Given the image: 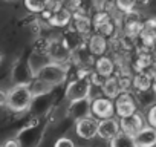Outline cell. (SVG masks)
Masks as SVG:
<instances>
[{"label":"cell","mask_w":156,"mask_h":147,"mask_svg":"<svg viewBox=\"0 0 156 147\" xmlns=\"http://www.w3.org/2000/svg\"><path fill=\"white\" fill-rule=\"evenodd\" d=\"M48 63H51V61H49V57H48V54H46V49L37 48V49L31 54V57H29V60H28V66H29V69H31V72H32V77H35L37 74H38V70H40L41 67H44Z\"/></svg>","instance_id":"cell-11"},{"label":"cell","mask_w":156,"mask_h":147,"mask_svg":"<svg viewBox=\"0 0 156 147\" xmlns=\"http://www.w3.org/2000/svg\"><path fill=\"white\" fill-rule=\"evenodd\" d=\"M142 127H144V121H142V117L138 115V113H133L130 117L121 118V123H119L121 132L122 133H127L130 136H135Z\"/></svg>","instance_id":"cell-10"},{"label":"cell","mask_w":156,"mask_h":147,"mask_svg":"<svg viewBox=\"0 0 156 147\" xmlns=\"http://www.w3.org/2000/svg\"><path fill=\"white\" fill-rule=\"evenodd\" d=\"M87 49L90 54L94 55H103L107 49V41L103 35L100 34H95L89 38V43H87Z\"/></svg>","instance_id":"cell-15"},{"label":"cell","mask_w":156,"mask_h":147,"mask_svg":"<svg viewBox=\"0 0 156 147\" xmlns=\"http://www.w3.org/2000/svg\"><path fill=\"white\" fill-rule=\"evenodd\" d=\"M0 63H2V54H0Z\"/></svg>","instance_id":"cell-30"},{"label":"cell","mask_w":156,"mask_h":147,"mask_svg":"<svg viewBox=\"0 0 156 147\" xmlns=\"http://www.w3.org/2000/svg\"><path fill=\"white\" fill-rule=\"evenodd\" d=\"M90 91H92V83L89 75H81L75 80H72L67 88H66V97L69 103L78 101V100H84L90 98Z\"/></svg>","instance_id":"cell-3"},{"label":"cell","mask_w":156,"mask_h":147,"mask_svg":"<svg viewBox=\"0 0 156 147\" xmlns=\"http://www.w3.org/2000/svg\"><path fill=\"white\" fill-rule=\"evenodd\" d=\"M115 109H116V113L121 117V118H126V117H130L133 113H136V106H135V101L133 98L129 95V94H119L116 97V101H115Z\"/></svg>","instance_id":"cell-9"},{"label":"cell","mask_w":156,"mask_h":147,"mask_svg":"<svg viewBox=\"0 0 156 147\" xmlns=\"http://www.w3.org/2000/svg\"><path fill=\"white\" fill-rule=\"evenodd\" d=\"M90 104H92V100H90V98H84V100L72 101V103H69L67 115H69L70 118H73L75 121H80V120H83V118L92 117Z\"/></svg>","instance_id":"cell-6"},{"label":"cell","mask_w":156,"mask_h":147,"mask_svg":"<svg viewBox=\"0 0 156 147\" xmlns=\"http://www.w3.org/2000/svg\"><path fill=\"white\" fill-rule=\"evenodd\" d=\"M113 61L109 58V57H101L98 61H97V74L104 78H110L112 72H113Z\"/></svg>","instance_id":"cell-18"},{"label":"cell","mask_w":156,"mask_h":147,"mask_svg":"<svg viewBox=\"0 0 156 147\" xmlns=\"http://www.w3.org/2000/svg\"><path fill=\"white\" fill-rule=\"evenodd\" d=\"M25 5L31 13H44L46 8H49V2H31V0H28V2H25Z\"/></svg>","instance_id":"cell-22"},{"label":"cell","mask_w":156,"mask_h":147,"mask_svg":"<svg viewBox=\"0 0 156 147\" xmlns=\"http://www.w3.org/2000/svg\"><path fill=\"white\" fill-rule=\"evenodd\" d=\"M118 6H119L124 13H130L132 8L135 6V2H118Z\"/></svg>","instance_id":"cell-25"},{"label":"cell","mask_w":156,"mask_h":147,"mask_svg":"<svg viewBox=\"0 0 156 147\" xmlns=\"http://www.w3.org/2000/svg\"><path fill=\"white\" fill-rule=\"evenodd\" d=\"M32 100L34 98H32L28 86L17 84V86H12L6 92V106L5 107H8L12 112H25L32 104Z\"/></svg>","instance_id":"cell-1"},{"label":"cell","mask_w":156,"mask_h":147,"mask_svg":"<svg viewBox=\"0 0 156 147\" xmlns=\"http://www.w3.org/2000/svg\"><path fill=\"white\" fill-rule=\"evenodd\" d=\"M133 84H135V88H136L138 91L145 92L147 89L151 88V78L148 77V74H145V72H139L138 75L135 77V80H133Z\"/></svg>","instance_id":"cell-20"},{"label":"cell","mask_w":156,"mask_h":147,"mask_svg":"<svg viewBox=\"0 0 156 147\" xmlns=\"http://www.w3.org/2000/svg\"><path fill=\"white\" fill-rule=\"evenodd\" d=\"M0 147H2V145H0Z\"/></svg>","instance_id":"cell-31"},{"label":"cell","mask_w":156,"mask_h":147,"mask_svg":"<svg viewBox=\"0 0 156 147\" xmlns=\"http://www.w3.org/2000/svg\"><path fill=\"white\" fill-rule=\"evenodd\" d=\"M38 80L48 83L49 86L55 88L60 86L66 81L67 78V69L64 64H58V63H48L44 67H41L38 70V74L35 75ZM34 77V78H35Z\"/></svg>","instance_id":"cell-2"},{"label":"cell","mask_w":156,"mask_h":147,"mask_svg":"<svg viewBox=\"0 0 156 147\" xmlns=\"http://www.w3.org/2000/svg\"><path fill=\"white\" fill-rule=\"evenodd\" d=\"M121 132L119 129V123L112 117V118H106V120H98V127H97V136L112 141L118 133Z\"/></svg>","instance_id":"cell-5"},{"label":"cell","mask_w":156,"mask_h":147,"mask_svg":"<svg viewBox=\"0 0 156 147\" xmlns=\"http://www.w3.org/2000/svg\"><path fill=\"white\" fill-rule=\"evenodd\" d=\"M97 127H98L97 118L87 117V118H83L80 121H76L75 130H76V135L80 136V138H83V139H92V138L97 136Z\"/></svg>","instance_id":"cell-8"},{"label":"cell","mask_w":156,"mask_h":147,"mask_svg":"<svg viewBox=\"0 0 156 147\" xmlns=\"http://www.w3.org/2000/svg\"><path fill=\"white\" fill-rule=\"evenodd\" d=\"M6 106V92L0 89V107Z\"/></svg>","instance_id":"cell-27"},{"label":"cell","mask_w":156,"mask_h":147,"mask_svg":"<svg viewBox=\"0 0 156 147\" xmlns=\"http://www.w3.org/2000/svg\"><path fill=\"white\" fill-rule=\"evenodd\" d=\"M46 54H48L51 63H58V64H64L67 60L72 58V51L60 38H52L48 41Z\"/></svg>","instance_id":"cell-4"},{"label":"cell","mask_w":156,"mask_h":147,"mask_svg":"<svg viewBox=\"0 0 156 147\" xmlns=\"http://www.w3.org/2000/svg\"><path fill=\"white\" fill-rule=\"evenodd\" d=\"M54 147H75V142H73L70 138L63 136V138H60V139L55 141V145H54Z\"/></svg>","instance_id":"cell-23"},{"label":"cell","mask_w":156,"mask_h":147,"mask_svg":"<svg viewBox=\"0 0 156 147\" xmlns=\"http://www.w3.org/2000/svg\"><path fill=\"white\" fill-rule=\"evenodd\" d=\"M28 89H29V92H31L32 98H37V97H43V95L49 94L54 88H52V86H49L48 83H44V81L38 80V78L35 77V78H32V80H31V83L28 84Z\"/></svg>","instance_id":"cell-16"},{"label":"cell","mask_w":156,"mask_h":147,"mask_svg":"<svg viewBox=\"0 0 156 147\" xmlns=\"http://www.w3.org/2000/svg\"><path fill=\"white\" fill-rule=\"evenodd\" d=\"M136 147H153L156 145V129L153 127H142L135 136Z\"/></svg>","instance_id":"cell-13"},{"label":"cell","mask_w":156,"mask_h":147,"mask_svg":"<svg viewBox=\"0 0 156 147\" xmlns=\"http://www.w3.org/2000/svg\"><path fill=\"white\" fill-rule=\"evenodd\" d=\"M52 14L48 17V22L51 26H57V28H63L67 26L72 20V13L69 9H63V8H55L51 9Z\"/></svg>","instance_id":"cell-14"},{"label":"cell","mask_w":156,"mask_h":147,"mask_svg":"<svg viewBox=\"0 0 156 147\" xmlns=\"http://www.w3.org/2000/svg\"><path fill=\"white\" fill-rule=\"evenodd\" d=\"M151 88H153V91L156 92V78L153 80V83H151Z\"/></svg>","instance_id":"cell-29"},{"label":"cell","mask_w":156,"mask_h":147,"mask_svg":"<svg viewBox=\"0 0 156 147\" xmlns=\"http://www.w3.org/2000/svg\"><path fill=\"white\" fill-rule=\"evenodd\" d=\"M90 112H92V115L98 117L100 120H106V118L113 117L115 106H113L112 100H109V98H97V100H92Z\"/></svg>","instance_id":"cell-7"},{"label":"cell","mask_w":156,"mask_h":147,"mask_svg":"<svg viewBox=\"0 0 156 147\" xmlns=\"http://www.w3.org/2000/svg\"><path fill=\"white\" fill-rule=\"evenodd\" d=\"M110 147H136L133 136L119 132L112 141H110Z\"/></svg>","instance_id":"cell-19"},{"label":"cell","mask_w":156,"mask_h":147,"mask_svg":"<svg viewBox=\"0 0 156 147\" xmlns=\"http://www.w3.org/2000/svg\"><path fill=\"white\" fill-rule=\"evenodd\" d=\"M147 120H148V123H150V127L156 129V106H153V107L148 110Z\"/></svg>","instance_id":"cell-24"},{"label":"cell","mask_w":156,"mask_h":147,"mask_svg":"<svg viewBox=\"0 0 156 147\" xmlns=\"http://www.w3.org/2000/svg\"><path fill=\"white\" fill-rule=\"evenodd\" d=\"M32 72L28 66V61L26 63H22V61H17L16 66H14V72H12V80H14V86L17 84H25L28 86L32 80Z\"/></svg>","instance_id":"cell-12"},{"label":"cell","mask_w":156,"mask_h":147,"mask_svg":"<svg viewBox=\"0 0 156 147\" xmlns=\"http://www.w3.org/2000/svg\"><path fill=\"white\" fill-rule=\"evenodd\" d=\"M2 147H22V144H20V142H19L16 138H12V139L5 141V144H3Z\"/></svg>","instance_id":"cell-26"},{"label":"cell","mask_w":156,"mask_h":147,"mask_svg":"<svg viewBox=\"0 0 156 147\" xmlns=\"http://www.w3.org/2000/svg\"><path fill=\"white\" fill-rule=\"evenodd\" d=\"M147 74H148L150 78H153V80L156 78V63H153V64L150 66V72H147Z\"/></svg>","instance_id":"cell-28"},{"label":"cell","mask_w":156,"mask_h":147,"mask_svg":"<svg viewBox=\"0 0 156 147\" xmlns=\"http://www.w3.org/2000/svg\"><path fill=\"white\" fill-rule=\"evenodd\" d=\"M73 25H75V29L78 34H86L89 32L90 29V20L87 17H84V14H76L73 16Z\"/></svg>","instance_id":"cell-21"},{"label":"cell","mask_w":156,"mask_h":147,"mask_svg":"<svg viewBox=\"0 0 156 147\" xmlns=\"http://www.w3.org/2000/svg\"><path fill=\"white\" fill-rule=\"evenodd\" d=\"M101 88H103L104 95L109 97V100H110V98H116V97L121 94V91H122V88H121V81H119L118 78H113V77L107 78Z\"/></svg>","instance_id":"cell-17"}]
</instances>
